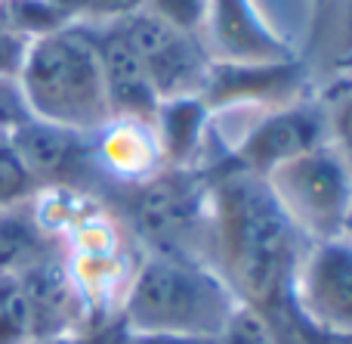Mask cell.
<instances>
[{"label":"cell","mask_w":352,"mask_h":344,"mask_svg":"<svg viewBox=\"0 0 352 344\" xmlns=\"http://www.w3.org/2000/svg\"><path fill=\"white\" fill-rule=\"evenodd\" d=\"M210 177V252L207 264L223 276L238 304L272 323L300 320L294 276L306 239L275 202L266 180L241 168L217 165Z\"/></svg>","instance_id":"1"},{"label":"cell","mask_w":352,"mask_h":344,"mask_svg":"<svg viewBox=\"0 0 352 344\" xmlns=\"http://www.w3.org/2000/svg\"><path fill=\"white\" fill-rule=\"evenodd\" d=\"M238 301L217 270L182 254L142 252L118 314L133 332L219 338Z\"/></svg>","instance_id":"2"},{"label":"cell","mask_w":352,"mask_h":344,"mask_svg":"<svg viewBox=\"0 0 352 344\" xmlns=\"http://www.w3.org/2000/svg\"><path fill=\"white\" fill-rule=\"evenodd\" d=\"M16 78L37 121L84 134H96L111 121L102 68L87 22H68L34 37Z\"/></svg>","instance_id":"3"},{"label":"cell","mask_w":352,"mask_h":344,"mask_svg":"<svg viewBox=\"0 0 352 344\" xmlns=\"http://www.w3.org/2000/svg\"><path fill=\"white\" fill-rule=\"evenodd\" d=\"M111 208L142 252L182 254L207 264L210 252V177L192 168H161L130 186H111Z\"/></svg>","instance_id":"4"},{"label":"cell","mask_w":352,"mask_h":344,"mask_svg":"<svg viewBox=\"0 0 352 344\" xmlns=\"http://www.w3.org/2000/svg\"><path fill=\"white\" fill-rule=\"evenodd\" d=\"M263 180L287 221L309 242L346 233L352 214V174L331 143L285 161Z\"/></svg>","instance_id":"5"},{"label":"cell","mask_w":352,"mask_h":344,"mask_svg":"<svg viewBox=\"0 0 352 344\" xmlns=\"http://www.w3.org/2000/svg\"><path fill=\"white\" fill-rule=\"evenodd\" d=\"M115 25L133 47L136 59L161 103L179 97H201V87H204L213 62L204 37L186 34L146 10L127 12V16L115 19Z\"/></svg>","instance_id":"6"},{"label":"cell","mask_w":352,"mask_h":344,"mask_svg":"<svg viewBox=\"0 0 352 344\" xmlns=\"http://www.w3.org/2000/svg\"><path fill=\"white\" fill-rule=\"evenodd\" d=\"M10 146L16 149L41 192H68L80 199H99L109 192V180L99 168L93 134L34 118Z\"/></svg>","instance_id":"7"},{"label":"cell","mask_w":352,"mask_h":344,"mask_svg":"<svg viewBox=\"0 0 352 344\" xmlns=\"http://www.w3.org/2000/svg\"><path fill=\"white\" fill-rule=\"evenodd\" d=\"M294 307L312 329L352 338V236L309 242L294 276Z\"/></svg>","instance_id":"8"},{"label":"cell","mask_w":352,"mask_h":344,"mask_svg":"<svg viewBox=\"0 0 352 344\" xmlns=\"http://www.w3.org/2000/svg\"><path fill=\"white\" fill-rule=\"evenodd\" d=\"M328 143V112L322 99H297L281 109L260 112L248 134L232 146L229 165L266 177L278 165Z\"/></svg>","instance_id":"9"},{"label":"cell","mask_w":352,"mask_h":344,"mask_svg":"<svg viewBox=\"0 0 352 344\" xmlns=\"http://www.w3.org/2000/svg\"><path fill=\"white\" fill-rule=\"evenodd\" d=\"M309 68L303 59L278 62H210L207 81L201 87L204 105L217 115L226 109H281L306 99Z\"/></svg>","instance_id":"10"},{"label":"cell","mask_w":352,"mask_h":344,"mask_svg":"<svg viewBox=\"0 0 352 344\" xmlns=\"http://www.w3.org/2000/svg\"><path fill=\"white\" fill-rule=\"evenodd\" d=\"M204 43L217 62H278L294 59L291 43L275 34L254 0H210Z\"/></svg>","instance_id":"11"},{"label":"cell","mask_w":352,"mask_h":344,"mask_svg":"<svg viewBox=\"0 0 352 344\" xmlns=\"http://www.w3.org/2000/svg\"><path fill=\"white\" fill-rule=\"evenodd\" d=\"M87 28H90L93 47H96L99 68H102L111 118L152 121L161 99H158V93H155V87L148 84L133 47H130L127 37L121 34L115 19H109V22H87Z\"/></svg>","instance_id":"12"},{"label":"cell","mask_w":352,"mask_h":344,"mask_svg":"<svg viewBox=\"0 0 352 344\" xmlns=\"http://www.w3.org/2000/svg\"><path fill=\"white\" fill-rule=\"evenodd\" d=\"M93 143H96V159L105 180H109V190L140 183L164 168L152 121L111 118L105 128L93 134Z\"/></svg>","instance_id":"13"},{"label":"cell","mask_w":352,"mask_h":344,"mask_svg":"<svg viewBox=\"0 0 352 344\" xmlns=\"http://www.w3.org/2000/svg\"><path fill=\"white\" fill-rule=\"evenodd\" d=\"M59 254L62 242L43 217L41 196L34 202L0 208V276L19 279Z\"/></svg>","instance_id":"14"},{"label":"cell","mask_w":352,"mask_h":344,"mask_svg":"<svg viewBox=\"0 0 352 344\" xmlns=\"http://www.w3.org/2000/svg\"><path fill=\"white\" fill-rule=\"evenodd\" d=\"M210 118L213 112L207 109L201 97L164 99L158 105V112L152 118V130L167 168L201 171V159L207 155V143L213 140Z\"/></svg>","instance_id":"15"},{"label":"cell","mask_w":352,"mask_h":344,"mask_svg":"<svg viewBox=\"0 0 352 344\" xmlns=\"http://www.w3.org/2000/svg\"><path fill=\"white\" fill-rule=\"evenodd\" d=\"M316 37L328 65L343 68L346 62H352V0H324V3H318Z\"/></svg>","instance_id":"16"},{"label":"cell","mask_w":352,"mask_h":344,"mask_svg":"<svg viewBox=\"0 0 352 344\" xmlns=\"http://www.w3.org/2000/svg\"><path fill=\"white\" fill-rule=\"evenodd\" d=\"M322 103L328 112V143L337 149V155L352 174V81L331 87L328 99Z\"/></svg>","instance_id":"17"},{"label":"cell","mask_w":352,"mask_h":344,"mask_svg":"<svg viewBox=\"0 0 352 344\" xmlns=\"http://www.w3.org/2000/svg\"><path fill=\"white\" fill-rule=\"evenodd\" d=\"M37 196H41V186L34 183V177H31L28 168L22 165L16 149L0 146V208L34 202Z\"/></svg>","instance_id":"18"},{"label":"cell","mask_w":352,"mask_h":344,"mask_svg":"<svg viewBox=\"0 0 352 344\" xmlns=\"http://www.w3.org/2000/svg\"><path fill=\"white\" fill-rule=\"evenodd\" d=\"M28 121H34V115H31V105L25 99L19 78L0 74V146H10Z\"/></svg>","instance_id":"19"},{"label":"cell","mask_w":352,"mask_h":344,"mask_svg":"<svg viewBox=\"0 0 352 344\" xmlns=\"http://www.w3.org/2000/svg\"><path fill=\"white\" fill-rule=\"evenodd\" d=\"M207 6L210 0H142L140 10L152 12L155 19L186 31V34H204Z\"/></svg>","instance_id":"20"},{"label":"cell","mask_w":352,"mask_h":344,"mask_svg":"<svg viewBox=\"0 0 352 344\" xmlns=\"http://www.w3.org/2000/svg\"><path fill=\"white\" fill-rule=\"evenodd\" d=\"M78 22H109L140 10L142 0H68Z\"/></svg>","instance_id":"21"},{"label":"cell","mask_w":352,"mask_h":344,"mask_svg":"<svg viewBox=\"0 0 352 344\" xmlns=\"http://www.w3.org/2000/svg\"><path fill=\"white\" fill-rule=\"evenodd\" d=\"M28 43H31L28 37L12 28L3 19V12H0V74H19Z\"/></svg>","instance_id":"22"},{"label":"cell","mask_w":352,"mask_h":344,"mask_svg":"<svg viewBox=\"0 0 352 344\" xmlns=\"http://www.w3.org/2000/svg\"><path fill=\"white\" fill-rule=\"evenodd\" d=\"M124 344H219V338H195V335H161V332H133L127 326Z\"/></svg>","instance_id":"23"},{"label":"cell","mask_w":352,"mask_h":344,"mask_svg":"<svg viewBox=\"0 0 352 344\" xmlns=\"http://www.w3.org/2000/svg\"><path fill=\"white\" fill-rule=\"evenodd\" d=\"M28 344H80V338L74 332H65V335H47V338H31Z\"/></svg>","instance_id":"24"},{"label":"cell","mask_w":352,"mask_h":344,"mask_svg":"<svg viewBox=\"0 0 352 344\" xmlns=\"http://www.w3.org/2000/svg\"><path fill=\"white\" fill-rule=\"evenodd\" d=\"M346 233L352 236V214H349V223H346Z\"/></svg>","instance_id":"25"},{"label":"cell","mask_w":352,"mask_h":344,"mask_svg":"<svg viewBox=\"0 0 352 344\" xmlns=\"http://www.w3.org/2000/svg\"><path fill=\"white\" fill-rule=\"evenodd\" d=\"M343 68H349V72H352V62H346V65H343Z\"/></svg>","instance_id":"26"}]
</instances>
